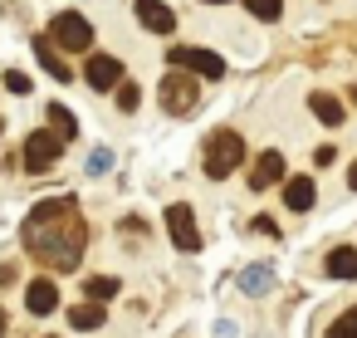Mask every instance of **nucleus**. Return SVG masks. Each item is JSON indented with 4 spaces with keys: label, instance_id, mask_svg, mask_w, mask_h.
Returning <instances> with one entry per match:
<instances>
[{
    "label": "nucleus",
    "instance_id": "nucleus-1",
    "mask_svg": "<svg viewBox=\"0 0 357 338\" xmlns=\"http://www.w3.org/2000/svg\"><path fill=\"white\" fill-rule=\"evenodd\" d=\"M20 235H25V250H30L40 265L59 270V274H64V270H79V260H84V240H89L74 196L40 201V206L30 211V221L20 226Z\"/></svg>",
    "mask_w": 357,
    "mask_h": 338
},
{
    "label": "nucleus",
    "instance_id": "nucleus-2",
    "mask_svg": "<svg viewBox=\"0 0 357 338\" xmlns=\"http://www.w3.org/2000/svg\"><path fill=\"white\" fill-rule=\"evenodd\" d=\"M240 162H245V138H240V133H230V128L211 133V142H206V177H211V182H220V177H230Z\"/></svg>",
    "mask_w": 357,
    "mask_h": 338
},
{
    "label": "nucleus",
    "instance_id": "nucleus-3",
    "mask_svg": "<svg viewBox=\"0 0 357 338\" xmlns=\"http://www.w3.org/2000/svg\"><path fill=\"white\" fill-rule=\"evenodd\" d=\"M196 103H201V79L186 74V69H172V74L162 79V108L181 118V113H191Z\"/></svg>",
    "mask_w": 357,
    "mask_h": 338
},
{
    "label": "nucleus",
    "instance_id": "nucleus-4",
    "mask_svg": "<svg viewBox=\"0 0 357 338\" xmlns=\"http://www.w3.org/2000/svg\"><path fill=\"white\" fill-rule=\"evenodd\" d=\"M50 40H54L59 50H69V54H84V50H93V25H89L79 10H64V15H54Z\"/></svg>",
    "mask_w": 357,
    "mask_h": 338
},
{
    "label": "nucleus",
    "instance_id": "nucleus-5",
    "mask_svg": "<svg viewBox=\"0 0 357 338\" xmlns=\"http://www.w3.org/2000/svg\"><path fill=\"white\" fill-rule=\"evenodd\" d=\"M167 59H172V69H186V74H196V79H220V74H225V59L211 54V50H196V45H176Z\"/></svg>",
    "mask_w": 357,
    "mask_h": 338
},
{
    "label": "nucleus",
    "instance_id": "nucleus-6",
    "mask_svg": "<svg viewBox=\"0 0 357 338\" xmlns=\"http://www.w3.org/2000/svg\"><path fill=\"white\" fill-rule=\"evenodd\" d=\"M167 230H172V245L176 250H186V255H196L201 250V226H196V211L191 206H167Z\"/></svg>",
    "mask_w": 357,
    "mask_h": 338
},
{
    "label": "nucleus",
    "instance_id": "nucleus-7",
    "mask_svg": "<svg viewBox=\"0 0 357 338\" xmlns=\"http://www.w3.org/2000/svg\"><path fill=\"white\" fill-rule=\"evenodd\" d=\"M59 152H64V138H54V133H30V142H25V167L40 177V172H50V167L59 162Z\"/></svg>",
    "mask_w": 357,
    "mask_h": 338
},
{
    "label": "nucleus",
    "instance_id": "nucleus-8",
    "mask_svg": "<svg viewBox=\"0 0 357 338\" xmlns=\"http://www.w3.org/2000/svg\"><path fill=\"white\" fill-rule=\"evenodd\" d=\"M84 79H89V89L108 94V89H118V84H123V64H118L113 54H89V69H84Z\"/></svg>",
    "mask_w": 357,
    "mask_h": 338
},
{
    "label": "nucleus",
    "instance_id": "nucleus-9",
    "mask_svg": "<svg viewBox=\"0 0 357 338\" xmlns=\"http://www.w3.org/2000/svg\"><path fill=\"white\" fill-rule=\"evenodd\" d=\"M25 309H30L35 318H45V314H54V309H59V289H54V279H50V274H40V279H30V284H25Z\"/></svg>",
    "mask_w": 357,
    "mask_h": 338
},
{
    "label": "nucleus",
    "instance_id": "nucleus-10",
    "mask_svg": "<svg viewBox=\"0 0 357 338\" xmlns=\"http://www.w3.org/2000/svg\"><path fill=\"white\" fill-rule=\"evenodd\" d=\"M137 20H142V30H152V35H172V30H176V15H172L167 0H137Z\"/></svg>",
    "mask_w": 357,
    "mask_h": 338
},
{
    "label": "nucleus",
    "instance_id": "nucleus-11",
    "mask_svg": "<svg viewBox=\"0 0 357 338\" xmlns=\"http://www.w3.org/2000/svg\"><path fill=\"white\" fill-rule=\"evenodd\" d=\"M279 182H284V157L269 147V152H259V157H255L250 186H255V191H269V186H279Z\"/></svg>",
    "mask_w": 357,
    "mask_h": 338
},
{
    "label": "nucleus",
    "instance_id": "nucleus-12",
    "mask_svg": "<svg viewBox=\"0 0 357 338\" xmlns=\"http://www.w3.org/2000/svg\"><path fill=\"white\" fill-rule=\"evenodd\" d=\"M313 201H318L313 177H289L284 182V211H313Z\"/></svg>",
    "mask_w": 357,
    "mask_h": 338
},
{
    "label": "nucleus",
    "instance_id": "nucleus-13",
    "mask_svg": "<svg viewBox=\"0 0 357 338\" xmlns=\"http://www.w3.org/2000/svg\"><path fill=\"white\" fill-rule=\"evenodd\" d=\"M323 270H328V279H357V250L352 245H333Z\"/></svg>",
    "mask_w": 357,
    "mask_h": 338
},
{
    "label": "nucleus",
    "instance_id": "nucleus-14",
    "mask_svg": "<svg viewBox=\"0 0 357 338\" xmlns=\"http://www.w3.org/2000/svg\"><path fill=\"white\" fill-rule=\"evenodd\" d=\"M35 54H40L45 74H54L59 84H69V79H74V69H69V64H64V59L54 54V40H45V35H40V40H35Z\"/></svg>",
    "mask_w": 357,
    "mask_h": 338
},
{
    "label": "nucleus",
    "instance_id": "nucleus-15",
    "mask_svg": "<svg viewBox=\"0 0 357 338\" xmlns=\"http://www.w3.org/2000/svg\"><path fill=\"white\" fill-rule=\"evenodd\" d=\"M103 318H108V314H103V304H93V299L69 309V328H79V333H93V328H103Z\"/></svg>",
    "mask_w": 357,
    "mask_h": 338
},
{
    "label": "nucleus",
    "instance_id": "nucleus-16",
    "mask_svg": "<svg viewBox=\"0 0 357 338\" xmlns=\"http://www.w3.org/2000/svg\"><path fill=\"white\" fill-rule=\"evenodd\" d=\"M308 108H313V118H318V123H328V128H337V123H342V113H347L333 94H308Z\"/></svg>",
    "mask_w": 357,
    "mask_h": 338
},
{
    "label": "nucleus",
    "instance_id": "nucleus-17",
    "mask_svg": "<svg viewBox=\"0 0 357 338\" xmlns=\"http://www.w3.org/2000/svg\"><path fill=\"white\" fill-rule=\"evenodd\" d=\"M240 289H245V294H269V289H274V270H269V265H250V270L240 274Z\"/></svg>",
    "mask_w": 357,
    "mask_h": 338
},
{
    "label": "nucleus",
    "instance_id": "nucleus-18",
    "mask_svg": "<svg viewBox=\"0 0 357 338\" xmlns=\"http://www.w3.org/2000/svg\"><path fill=\"white\" fill-rule=\"evenodd\" d=\"M50 133H54V138H64V142H69V138H74V133H79V118H74V113H69V108H64V103H50Z\"/></svg>",
    "mask_w": 357,
    "mask_h": 338
},
{
    "label": "nucleus",
    "instance_id": "nucleus-19",
    "mask_svg": "<svg viewBox=\"0 0 357 338\" xmlns=\"http://www.w3.org/2000/svg\"><path fill=\"white\" fill-rule=\"evenodd\" d=\"M118 289H123V284H118V279H113V274H93V279H89V284H84V294H89V299H93V304H108V299H113V294H118Z\"/></svg>",
    "mask_w": 357,
    "mask_h": 338
},
{
    "label": "nucleus",
    "instance_id": "nucleus-20",
    "mask_svg": "<svg viewBox=\"0 0 357 338\" xmlns=\"http://www.w3.org/2000/svg\"><path fill=\"white\" fill-rule=\"evenodd\" d=\"M245 10H250L255 20H264V25H274V20L284 15V0H245Z\"/></svg>",
    "mask_w": 357,
    "mask_h": 338
},
{
    "label": "nucleus",
    "instance_id": "nucleus-21",
    "mask_svg": "<svg viewBox=\"0 0 357 338\" xmlns=\"http://www.w3.org/2000/svg\"><path fill=\"white\" fill-rule=\"evenodd\" d=\"M328 338H357V304H352V309H342V314L328 323Z\"/></svg>",
    "mask_w": 357,
    "mask_h": 338
},
{
    "label": "nucleus",
    "instance_id": "nucleus-22",
    "mask_svg": "<svg viewBox=\"0 0 357 338\" xmlns=\"http://www.w3.org/2000/svg\"><path fill=\"white\" fill-rule=\"evenodd\" d=\"M137 103H142V89L137 84H118V108L123 113H137Z\"/></svg>",
    "mask_w": 357,
    "mask_h": 338
},
{
    "label": "nucleus",
    "instance_id": "nucleus-23",
    "mask_svg": "<svg viewBox=\"0 0 357 338\" xmlns=\"http://www.w3.org/2000/svg\"><path fill=\"white\" fill-rule=\"evenodd\" d=\"M6 89H10V94H30L35 84H30V74H20V69H10V74H6Z\"/></svg>",
    "mask_w": 357,
    "mask_h": 338
},
{
    "label": "nucleus",
    "instance_id": "nucleus-24",
    "mask_svg": "<svg viewBox=\"0 0 357 338\" xmlns=\"http://www.w3.org/2000/svg\"><path fill=\"white\" fill-rule=\"evenodd\" d=\"M108 167H113V152H108V147H98V152L89 157V172H93V177H103Z\"/></svg>",
    "mask_w": 357,
    "mask_h": 338
},
{
    "label": "nucleus",
    "instance_id": "nucleus-25",
    "mask_svg": "<svg viewBox=\"0 0 357 338\" xmlns=\"http://www.w3.org/2000/svg\"><path fill=\"white\" fill-rule=\"evenodd\" d=\"M333 157H337V152H333V142H323V147H318V152H313V162H318V167H328V162H333Z\"/></svg>",
    "mask_w": 357,
    "mask_h": 338
},
{
    "label": "nucleus",
    "instance_id": "nucleus-26",
    "mask_svg": "<svg viewBox=\"0 0 357 338\" xmlns=\"http://www.w3.org/2000/svg\"><path fill=\"white\" fill-rule=\"evenodd\" d=\"M347 186H352V191H357V162H352V172H347Z\"/></svg>",
    "mask_w": 357,
    "mask_h": 338
},
{
    "label": "nucleus",
    "instance_id": "nucleus-27",
    "mask_svg": "<svg viewBox=\"0 0 357 338\" xmlns=\"http://www.w3.org/2000/svg\"><path fill=\"white\" fill-rule=\"evenodd\" d=\"M0 338H6V309H0Z\"/></svg>",
    "mask_w": 357,
    "mask_h": 338
},
{
    "label": "nucleus",
    "instance_id": "nucleus-28",
    "mask_svg": "<svg viewBox=\"0 0 357 338\" xmlns=\"http://www.w3.org/2000/svg\"><path fill=\"white\" fill-rule=\"evenodd\" d=\"M0 138H6V118H0Z\"/></svg>",
    "mask_w": 357,
    "mask_h": 338
},
{
    "label": "nucleus",
    "instance_id": "nucleus-29",
    "mask_svg": "<svg viewBox=\"0 0 357 338\" xmlns=\"http://www.w3.org/2000/svg\"><path fill=\"white\" fill-rule=\"evenodd\" d=\"M211 6H225V0H211Z\"/></svg>",
    "mask_w": 357,
    "mask_h": 338
}]
</instances>
